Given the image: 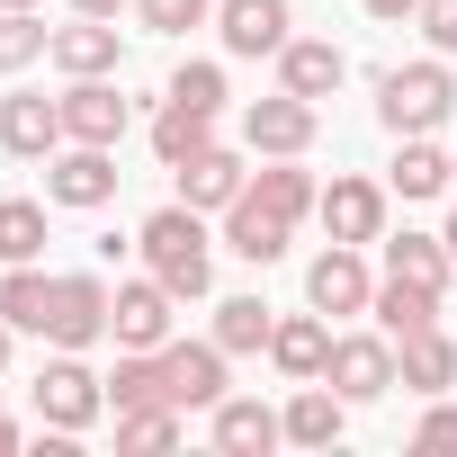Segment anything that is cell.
I'll list each match as a JSON object with an SVG mask.
<instances>
[{"label":"cell","mask_w":457,"mask_h":457,"mask_svg":"<svg viewBox=\"0 0 457 457\" xmlns=\"http://www.w3.org/2000/svg\"><path fill=\"white\" fill-rule=\"evenodd\" d=\"M135 252H144V270L170 287V296H206L215 287V243H206V215L179 197V206H162L144 234H135Z\"/></svg>","instance_id":"obj_1"},{"label":"cell","mask_w":457,"mask_h":457,"mask_svg":"<svg viewBox=\"0 0 457 457\" xmlns=\"http://www.w3.org/2000/svg\"><path fill=\"white\" fill-rule=\"evenodd\" d=\"M448 108H457V81H448V63H439V54L395 63V72L377 81V126H386V135H430Z\"/></svg>","instance_id":"obj_2"},{"label":"cell","mask_w":457,"mask_h":457,"mask_svg":"<svg viewBox=\"0 0 457 457\" xmlns=\"http://www.w3.org/2000/svg\"><path fill=\"white\" fill-rule=\"evenodd\" d=\"M108 314H117V287L99 270H63L54 296H46V341L54 350H90V341H108Z\"/></svg>","instance_id":"obj_3"},{"label":"cell","mask_w":457,"mask_h":457,"mask_svg":"<svg viewBox=\"0 0 457 457\" xmlns=\"http://www.w3.org/2000/svg\"><path fill=\"white\" fill-rule=\"evenodd\" d=\"M99 412H108V377H90V368H81V350L46 359V377H37V421H46V430H72V439H81V430H90Z\"/></svg>","instance_id":"obj_4"},{"label":"cell","mask_w":457,"mask_h":457,"mask_svg":"<svg viewBox=\"0 0 457 457\" xmlns=\"http://www.w3.org/2000/svg\"><path fill=\"white\" fill-rule=\"evenodd\" d=\"M108 197H117V144H63V153L46 162V206L90 215V206H108Z\"/></svg>","instance_id":"obj_5"},{"label":"cell","mask_w":457,"mask_h":457,"mask_svg":"<svg viewBox=\"0 0 457 457\" xmlns=\"http://www.w3.org/2000/svg\"><path fill=\"white\" fill-rule=\"evenodd\" d=\"M323 386H332V395H350V403L395 395V341H386V332H341V341H332V359H323Z\"/></svg>","instance_id":"obj_6"},{"label":"cell","mask_w":457,"mask_h":457,"mask_svg":"<svg viewBox=\"0 0 457 457\" xmlns=\"http://www.w3.org/2000/svg\"><path fill=\"white\" fill-rule=\"evenodd\" d=\"M162 377H170V403L179 412H215L224 403V341H162Z\"/></svg>","instance_id":"obj_7"},{"label":"cell","mask_w":457,"mask_h":457,"mask_svg":"<svg viewBox=\"0 0 457 457\" xmlns=\"http://www.w3.org/2000/svg\"><path fill=\"white\" fill-rule=\"evenodd\" d=\"M0 153L54 162V153H63V99H46V90H10V99H0Z\"/></svg>","instance_id":"obj_8"},{"label":"cell","mask_w":457,"mask_h":457,"mask_svg":"<svg viewBox=\"0 0 457 457\" xmlns=\"http://www.w3.org/2000/svg\"><path fill=\"white\" fill-rule=\"evenodd\" d=\"M243 144H252L261 162H287V153H305V144H314V99H296V90H278V99H252V108H243Z\"/></svg>","instance_id":"obj_9"},{"label":"cell","mask_w":457,"mask_h":457,"mask_svg":"<svg viewBox=\"0 0 457 457\" xmlns=\"http://www.w3.org/2000/svg\"><path fill=\"white\" fill-rule=\"evenodd\" d=\"M314 215H323V234L332 243H386V188L377 179H332L323 197H314Z\"/></svg>","instance_id":"obj_10"},{"label":"cell","mask_w":457,"mask_h":457,"mask_svg":"<svg viewBox=\"0 0 457 457\" xmlns=\"http://www.w3.org/2000/svg\"><path fill=\"white\" fill-rule=\"evenodd\" d=\"M368 296H377V278H368L359 243H332V252L305 270V305H314V314H368Z\"/></svg>","instance_id":"obj_11"},{"label":"cell","mask_w":457,"mask_h":457,"mask_svg":"<svg viewBox=\"0 0 457 457\" xmlns=\"http://www.w3.org/2000/svg\"><path fill=\"white\" fill-rule=\"evenodd\" d=\"M170 305H179V296H170L153 270H144V278H126V287H117V314H108L117 350H162V341H170Z\"/></svg>","instance_id":"obj_12"},{"label":"cell","mask_w":457,"mask_h":457,"mask_svg":"<svg viewBox=\"0 0 457 457\" xmlns=\"http://www.w3.org/2000/svg\"><path fill=\"white\" fill-rule=\"evenodd\" d=\"M206 430H215L224 457H270V448L287 439V412H270V403H252V395H224V403L206 412Z\"/></svg>","instance_id":"obj_13"},{"label":"cell","mask_w":457,"mask_h":457,"mask_svg":"<svg viewBox=\"0 0 457 457\" xmlns=\"http://www.w3.org/2000/svg\"><path fill=\"white\" fill-rule=\"evenodd\" d=\"M117 19H81L72 10V28H54V46H46V63L63 72V81H90V72H117Z\"/></svg>","instance_id":"obj_14"},{"label":"cell","mask_w":457,"mask_h":457,"mask_svg":"<svg viewBox=\"0 0 457 457\" xmlns=\"http://www.w3.org/2000/svg\"><path fill=\"white\" fill-rule=\"evenodd\" d=\"M117 135H126V99H117V81H108V72L72 81V90H63V144H117Z\"/></svg>","instance_id":"obj_15"},{"label":"cell","mask_w":457,"mask_h":457,"mask_svg":"<svg viewBox=\"0 0 457 457\" xmlns=\"http://www.w3.org/2000/svg\"><path fill=\"white\" fill-rule=\"evenodd\" d=\"M243 188H252V170H243V153H224V144H206V153L179 162V197H188L197 215H224Z\"/></svg>","instance_id":"obj_16"},{"label":"cell","mask_w":457,"mask_h":457,"mask_svg":"<svg viewBox=\"0 0 457 457\" xmlns=\"http://www.w3.org/2000/svg\"><path fill=\"white\" fill-rule=\"evenodd\" d=\"M215 28H224V54H278L287 28H296V10H287V0H224Z\"/></svg>","instance_id":"obj_17"},{"label":"cell","mask_w":457,"mask_h":457,"mask_svg":"<svg viewBox=\"0 0 457 457\" xmlns=\"http://www.w3.org/2000/svg\"><path fill=\"white\" fill-rule=\"evenodd\" d=\"M341 81H350V54H341V46H323V37H287V46H278V90L332 99Z\"/></svg>","instance_id":"obj_18"},{"label":"cell","mask_w":457,"mask_h":457,"mask_svg":"<svg viewBox=\"0 0 457 457\" xmlns=\"http://www.w3.org/2000/svg\"><path fill=\"white\" fill-rule=\"evenodd\" d=\"M395 386L403 395H448L457 386V341L430 323V332H403L395 341Z\"/></svg>","instance_id":"obj_19"},{"label":"cell","mask_w":457,"mask_h":457,"mask_svg":"<svg viewBox=\"0 0 457 457\" xmlns=\"http://www.w3.org/2000/svg\"><path fill=\"white\" fill-rule=\"evenodd\" d=\"M287 234H296V224H287V215H270V206H252V197H234V206H224V252H234V261H252V270L287 261Z\"/></svg>","instance_id":"obj_20"},{"label":"cell","mask_w":457,"mask_h":457,"mask_svg":"<svg viewBox=\"0 0 457 457\" xmlns=\"http://www.w3.org/2000/svg\"><path fill=\"white\" fill-rule=\"evenodd\" d=\"M368 314H377V332L386 341H403V332H430L439 323V287H421V278H377V296H368Z\"/></svg>","instance_id":"obj_21"},{"label":"cell","mask_w":457,"mask_h":457,"mask_svg":"<svg viewBox=\"0 0 457 457\" xmlns=\"http://www.w3.org/2000/svg\"><path fill=\"white\" fill-rule=\"evenodd\" d=\"M270 359H278V377H323V359H332V314H287L278 332H270Z\"/></svg>","instance_id":"obj_22"},{"label":"cell","mask_w":457,"mask_h":457,"mask_svg":"<svg viewBox=\"0 0 457 457\" xmlns=\"http://www.w3.org/2000/svg\"><path fill=\"white\" fill-rule=\"evenodd\" d=\"M341 421H350V395H332L323 377H305V386L287 395V439H296V448H332Z\"/></svg>","instance_id":"obj_23"},{"label":"cell","mask_w":457,"mask_h":457,"mask_svg":"<svg viewBox=\"0 0 457 457\" xmlns=\"http://www.w3.org/2000/svg\"><path fill=\"white\" fill-rule=\"evenodd\" d=\"M215 144V108H197V99H162V117H153V153L179 170L188 153H206Z\"/></svg>","instance_id":"obj_24"},{"label":"cell","mask_w":457,"mask_h":457,"mask_svg":"<svg viewBox=\"0 0 457 457\" xmlns=\"http://www.w3.org/2000/svg\"><path fill=\"white\" fill-rule=\"evenodd\" d=\"M243 197H252V206H270V215H287V224H296V215H314V197H323V188H314V170H296V153H287V162H261V170H252V188H243Z\"/></svg>","instance_id":"obj_25"},{"label":"cell","mask_w":457,"mask_h":457,"mask_svg":"<svg viewBox=\"0 0 457 457\" xmlns=\"http://www.w3.org/2000/svg\"><path fill=\"white\" fill-rule=\"evenodd\" d=\"M386 270H395V278H421V287H439V296H448L457 252H448L439 234H386Z\"/></svg>","instance_id":"obj_26"},{"label":"cell","mask_w":457,"mask_h":457,"mask_svg":"<svg viewBox=\"0 0 457 457\" xmlns=\"http://www.w3.org/2000/svg\"><path fill=\"white\" fill-rule=\"evenodd\" d=\"M270 332H278V314H270L261 296H224V305H215V341H224V359L270 350Z\"/></svg>","instance_id":"obj_27"},{"label":"cell","mask_w":457,"mask_h":457,"mask_svg":"<svg viewBox=\"0 0 457 457\" xmlns=\"http://www.w3.org/2000/svg\"><path fill=\"white\" fill-rule=\"evenodd\" d=\"M395 144H403V153H395V170H386V179H395V197H439V188H448V153H439L430 135H395Z\"/></svg>","instance_id":"obj_28"},{"label":"cell","mask_w":457,"mask_h":457,"mask_svg":"<svg viewBox=\"0 0 457 457\" xmlns=\"http://www.w3.org/2000/svg\"><path fill=\"white\" fill-rule=\"evenodd\" d=\"M179 430H188V412H179V403L117 412V448H126V457H162V448H179Z\"/></svg>","instance_id":"obj_29"},{"label":"cell","mask_w":457,"mask_h":457,"mask_svg":"<svg viewBox=\"0 0 457 457\" xmlns=\"http://www.w3.org/2000/svg\"><path fill=\"white\" fill-rule=\"evenodd\" d=\"M46 261V206L37 197H0V270Z\"/></svg>","instance_id":"obj_30"},{"label":"cell","mask_w":457,"mask_h":457,"mask_svg":"<svg viewBox=\"0 0 457 457\" xmlns=\"http://www.w3.org/2000/svg\"><path fill=\"white\" fill-rule=\"evenodd\" d=\"M46 296H54V278H46L37 261H19L10 278H0V314H10L19 332H46Z\"/></svg>","instance_id":"obj_31"},{"label":"cell","mask_w":457,"mask_h":457,"mask_svg":"<svg viewBox=\"0 0 457 457\" xmlns=\"http://www.w3.org/2000/svg\"><path fill=\"white\" fill-rule=\"evenodd\" d=\"M46 46H54V28L37 10H0V72H28Z\"/></svg>","instance_id":"obj_32"},{"label":"cell","mask_w":457,"mask_h":457,"mask_svg":"<svg viewBox=\"0 0 457 457\" xmlns=\"http://www.w3.org/2000/svg\"><path fill=\"white\" fill-rule=\"evenodd\" d=\"M206 10H215V0H135V19H144V28H162V37L206 28Z\"/></svg>","instance_id":"obj_33"},{"label":"cell","mask_w":457,"mask_h":457,"mask_svg":"<svg viewBox=\"0 0 457 457\" xmlns=\"http://www.w3.org/2000/svg\"><path fill=\"white\" fill-rule=\"evenodd\" d=\"M412 28H421V46H430V54H457V0H421Z\"/></svg>","instance_id":"obj_34"},{"label":"cell","mask_w":457,"mask_h":457,"mask_svg":"<svg viewBox=\"0 0 457 457\" xmlns=\"http://www.w3.org/2000/svg\"><path fill=\"white\" fill-rule=\"evenodd\" d=\"M170 99H197V108H224V72H215V63H179V72H170Z\"/></svg>","instance_id":"obj_35"},{"label":"cell","mask_w":457,"mask_h":457,"mask_svg":"<svg viewBox=\"0 0 457 457\" xmlns=\"http://www.w3.org/2000/svg\"><path fill=\"white\" fill-rule=\"evenodd\" d=\"M412 448H430V457H439V448H457V403H430V412L412 421Z\"/></svg>","instance_id":"obj_36"},{"label":"cell","mask_w":457,"mask_h":457,"mask_svg":"<svg viewBox=\"0 0 457 457\" xmlns=\"http://www.w3.org/2000/svg\"><path fill=\"white\" fill-rule=\"evenodd\" d=\"M81 19H117V10H135V0H72Z\"/></svg>","instance_id":"obj_37"},{"label":"cell","mask_w":457,"mask_h":457,"mask_svg":"<svg viewBox=\"0 0 457 457\" xmlns=\"http://www.w3.org/2000/svg\"><path fill=\"white\" fill-rule=\"evenodd\" d=\"M421 0H368V19H412Z\"/></svg>","instance_id":"obj_38"},{"label":"cell","mask_w":457,"mask_h":457,"mask_svg":"<svg viewBox=\"0 0 457 457\" xmlns=\"http://www.w3.org/2000/svg\"><path fill=\"white\" fill-rule=\"evenodd\" d=\"M19 439H28V430H19V421H0V457H19Z\"/></svg>","instance_id":"obj_39"},{"label":"cell","mask_w":457,"mask_h":457,"mask_svg":"<svg viewBox=\"0 0 457 457\" xmlns=\"http://www.w3.org/2000/svg\"><path fill=\"white\" fill-rule=\"evenodd\" d=\"M10 341H19V323H10V314H0V368H10Z\"/></svg>","instance_id":"obj_40"},{"label":"cell","mask_w":457,"mask_h":457,"mask_svg":"<svg viewBox=\"0 0 457 457\" xmlns=\"http://www.w3.org/2000/svg\"><path fill=\"white\" fill-rule=\"evenodd\" d=\"M439 243H448V252H457V215H448V234H439Z\"/></svg>","instance_id":"obj_41"},{"label":"cell","mask_w":457,"mask_h":457,"mask_svg":"<svg viewBox=\"0 0 457 457\" xmlns=\"http://www.w3.org/2000/svg\"><path fill=\"white\" fill-rule=\"evenodd\" d=\"M0 10H37V0H0Z\"/></svg>","instance_id":"obj_42"},{"label":"cell","mask_w":457,"mask_h":457,"mask_svg":"<svg viewBox=\"0 0 457 457\" xmlns=\"http://www.w3.org/2000/svg\"><path fill=\"white\" fill-rule=\"evenodd\" d=\"M448 188H457V153H448Z\"/></svg>","instance_id":"obj_43"}]
</instances>
